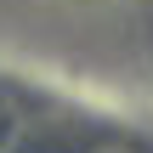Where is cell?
<instances>
[{
    "label": "cell",
    "mask_w": 153,
    "mask_h": 153,
    "mask_svg": "<svg viewBox=\"0 0 153 153\" xmlns=\"http://www.w3.org/2000/svg\"><path fill=\"white\" fill-rule=\"evenodd\" d=\"M85 153H142V148H131V142H91Z\"/></svg>",
    "instance_id": "obj_1"
}]
</instances>
